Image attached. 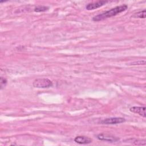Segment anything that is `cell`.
<instances>
[{"label":"cell","mask_w":146,"mask_h":146,"mask_svg":"<svg viewBox=\"0 0 146 146\" xmlns=\"http://www.w3.org/2000/svg\"><path fill=\"white\" fill-rule=\"evenodd\" d=\"M127 8L128 6L127 5H123L119 6H116L108 11H105L104 13H101L94 17L92 19L94 21H102L107 18H110L113 16H115L118 14L125 11L127 9Z\"/></svg>","instance_id":"cell-1"},{"label":"cell","mask_w":146,"mask_h":146,"mask_svg":"<svg viewBox=\"0 0 146 146\" xmlns=\"http://www.w3.org/2000/svg\"><path fill=\"white\" fill-rule=\"evenodd\" d=\"M33 85L36 88H48L52 86V82L47 78H38L34 80Z\"/></svg>","instance_id":"cell-2"},{"label":"cell","mask_w":146,"mask_h":146,"mask_svg":"<svg viewBox=\"0 0 146 146\" xmlns=\"http://www.w3.org/2000/svg\"><path fill=\"white\" fill-rule=\"evenodd\" d=\"M125 119L123 117H110L103 120L101 123L105 124H117L124 122Z\"/></svg>","instance_id":"cell-3"},{"label":"cell","mask_w":146,"mask_h":146,"mask_svg":"<svg viewBox=\"0 0 146 146\" xmlns=\"http://www.w3.org/2000/svg\"><path fill=\"white\" fill-rule=\"evenodd\" d=\"M107 2V1H98V2H95L90 3L86 5V8L88 10H92L96 9L99 7H102V6L105 5Z\"/></svg>","instance_id":"cell-4"},{"label":"cell","mask_w":146,"mask_h":146,"mask_svg":"<svg viewBox=\"0 0 146 146\" xmlns=\"http://www.w3.org/2000/svg\"><path fill=\"white\" fill-rule=\"evenodd\" d=\"M97 138L99 140H104V141H110V142H115L117 140H118V138L111 136L108 134H105V133H101L99 134L97 136Z\"/></svg>","instance_id":"cell-5"},{"label":"cell","mask_w":146,"mask_h":146,"mask_svg":"<svg viewBox=\"0 0 146 146\" xmlns=\"http://www.w3.org/2000/svg\"><path fill=\"white\" fill-rule=\"evenodd\" d=\"M74 141L80 144H87L91 143L92 139L84 136H78L74 139Z\"/></svg>","instance_id":"cell-6"},{"label":"cell","mask_w":146,"mask_h":146,"mask_svg":"<svg viewBox=\"0 0 146 146\" xmlns=\"http://www.w3.org/2000/svg\"><path fill=\"white\" fill-rule=\"evenodd\" d=\"M130 111L133 113H137L143 117H145V107H132L130 108Z\"/></svg>","instance_id":"cell-7"},{"label":"cell","mask_w":146,"mask_h":146,"mask_svg":"<svg viewBox=\"0 0 146 146\" xmlns=\"http://www.w3.org/2000/svg\"><path fill=\"white\" fill-rule=\"evenodd\" d=\"M146 11L145 10H143L140 11H138L135 13L132 17L133 18H145Z\"/></svg>","instance_id":"cell-8"},{"label":"cell","mask_w":146,"mask_h":146,"mask_svg":"<svg viewBox=\"0 0 146 146\" xmlns=\"http://www.w3.org/2000/svg\"><path fill=\"white\" fill-rule=\"evenodd\" d=\"M48 9V7L45 6H38L36 7L34 9L35 12H43L47 11Z\"/></svg>","instance_id":"cell-9"},{"label":"cell","mask_w":146,"mask_h":146,"mask_svg":"<svg viewBox=\"0 0 146 146\" xmlns=\"http://www.w3.org/2000/svg\"><path fill=\"white\" fill-rule=\"evenodd\" d=\"M6 83H7L6 79L1 77V88H2V87H4L6 85Z\"/></svg>","instance_id":"cell-10"},{"label":"cell","mask_w":146,"mask_h":146,"mask_svg":"<svg viewBox=\"0 0 146 146\" xmlns=\"http://www.w3.org/2000/svg\"><path fill=\"white\" fill-rule=\"evenodd\" d=\"M135 64V65H136V64H145V60L138 61V62H135V63H133L132 64ZM135 64H134V65H135Z\"/></svg>","instance_id":"cell-11"}]
</instances>
